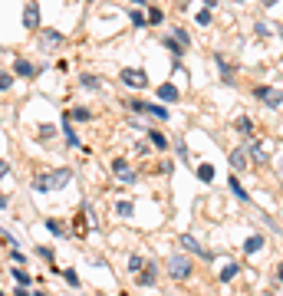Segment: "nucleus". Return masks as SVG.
<instances>
[{
    "label": "nucleus",
    "mask_w": 283,
    "mask_h": 296,
    "mask_svg": "<svg viewBox=\"0 0 283 296\" xmlns=\"http://www.w3.org/2000/svg\"><path fill=\"white\" fill-rule=\"evenodd\" d=\"M69 178H73V171H69V168H53V171H43V175H36V181H33V191H40V194H46V191H59V188L69 185Z\"/></svg>",
    "instance_id": "obj_1"
},
{
    "label": "nucleus",
    "mask_w": 283,
    "mask_h": 296,
    "mask_svg": "<svg viewBox=\"0 0 283 296\" xmlns=\"http://www.w3.org/2000/svg\"><path fill=\"white\" fill-rule=\"evenodd\" d=\"M168 273L174 280H188L191 276V260H188L185 253H171V260H168Z\"/></svg>",
    "instance_id": "obj_2"
},
{
    "label": "nucleus",
    "mask_w": 283,
    "mask_h": 296,
    "mask_svg": "<svg viewBox=\"0 0 283 296\" xmlns=\"http://www.w3.org/2000/svg\"><path fill=\"white\" fill-rule=\"evenodd\" d=\"M122 82L132 89H145L148 86V73L145 69H135V66H129V69H122Z\"/></svg>",
    "instance_id": "obj_3"
},
{
    "label": "nucleus",
    "mask_w": 283,
    "mask_h": 296,
    "mask_svg": "<svg viewBox=\"0 0 283 296\" xmlns=\"http://www.w3.org/2000/svg\"><path fill=\"white\" fill-rule=\"evenodd\" d=\"M112 171H115V175L122 178V181H125V185H135V171H132V164L125 161V158H112Z\"/></svg>",
    "instance_id": "obj_4"
},
{
    "label": "nucleus",
    "mask_w": 283,
    "mask_h": 296,
    "mask_svg": "<svg viewBox=\"0 0 283 296\" xmlns=\"http://www.w3.org/2000/svg\"><path fill=\"white\" fill-rule=\"evenodd\" d=\"M257 99H263L270 109H280V102H283V96L277 92V89H270V86H257Z\"/></svg>",
    "instance_id": "obj_5"
},
{
    "label": "nucleus",
    "mask_w": 283,
    "mask_h": 296,
    "mask_svg": "<svg viewBox=\"0 0 283 296\" xmlns=\"http://www.w3.org/2000/svg\"><path fill=\"white\" fill-rule=\"evenodd\" d=\"M23 27L27 30H40V7L36 3H27L23 7Z\"/></svg>",
    "instance_id": "obj_6"
},
{
    "label": "nucleus",
    "mask_w": 283,
    "mask_h": 296,
    "mask_svg": "<svg viewBox=\"0 0 283 296\" xmlns=\"http://www.w3.org/2000/svg\"><path fill=\"white\" fill-rule=\"evenodd\" d=\"M135 283H139V286H152V283H155V263H152V260H148V263L139 270V273H135Z\"/></svg>",
    "instance_id": "obj_7"
},
{
    "label": "nucleus",
    "mask_w": 283,
    "mask_h": 296,
    "mask_svg": "<svg viewBox=\"0 0 283 296\" xmlns=\"http://www.w3.org/2000/svg\"><path fill=\"white\" fill-rule=\"evenodd\" d=\"M13 73H17V76H36V66L30 63V59H23V56H17V59H13Z\"/></svg>",
    "instance_id": "obj_8"
},
{
    "label": "nucleus",
    "mask_w": 283,
    "mask_h": 296,
    "mask_svg": "<svg viewBox=\"0 0 283 296\" xmlns=\"http://www.w3.org/2000/svg\"><path fill=\"white\" fill-rule=\"evenodd\" d=\"M247 158H251V155H247V148H234V152H230V164H234L237 171H244V168L251 164Z\"/></svg>",
    "instance_id": "obj_9"
},
{
    "label": "nucleus",
    "mask_w": 283,
    "mask_h": 296,
    "mask_svg": "<svg viewBox=\"0 0 283 296\" xmlns=\"http://www.w3.org/2000/svg\"><path fill=\"white\" fill-rule=\"evenodd\" d=\"M63 135H66V145H73V148L79 145V135L73 132V125H69V112H63Z\"/></svg>",
    "instance_id": "obj_10"
},
{
    "label": "nucleus",
    "mask_w": 283,
    "mask_h": 296,
    "mask_svg": "<svg viewBox=\"0 0 283 296\" xmlns=\"http://www.w3.org/2000/svg\"><path fill=\"white\" fill-rule=\"evenodd\" d=\"M158 99H162V102H178V89L174 86H158Z\"/></svg>",
    "instance_id": "obj_11"
},
{
    "label": "nucleus",
    "mask_w": 283,
    "mask_h": 296,
    "mask_svg": "<svg viewBox=\"0 0 283 296\" xmlns=\"http://www.w3.org/2000/svg\"><path fill=\"white\" fill-rule=\"evenodd\" d=\"M148 142H152L155 148H168V138H165L162 132H155V129H148Z\"/></svg>",
    "instance_id": "obj_12"
},
{
    "label": "nucleus",
    "mask_w": 283,
    "mask_h": 296,
    "mask_svg": "<svg viewBox=\"0 0 283 296\" xmlns=\"http://www.w3.org/2000/svg\"><path fill=\"white\" fill-rule=\"evenodd\" d=\"M227 188L234 191V197H237V201H251V197H247V191L240 188V181H237V178H230V181H227Z\"/></svg>",
    "instance_id": "obj_13"
},
{
    "label": "nucleus",
    "mask_w": 283,
    "mask_h": 296,
    "mask_svg": "<svg viewBox=\"0 0 283 296\" xmlns=\"http://www.w3.org/2000/svg\"><path fill=\"white\" fill-rule=\"evenodd\" d=\"M69 119H76V122H89V119H92V112H89L86 106H76V109L69 112Z\"/></svg>",
    "instance_id": "obj_14"
},
{
    "label": "nucleus",
    "mask_w": 283,
    "mask_h": 296,
    "mask_svg": "<svg viewBox=\"0 0 283 296\" xmlns=\"http://www.w3.org/2000/svg\"><path fill=\"white\" fill-rule=\"evenodd\" d=\"M148 115H155V119H168V109H165V106H158V102H148Z\"/></svg>",
    "instance_id": "obj_15"
},
{
    "label": "nucleus",
    "mask_w": 283,
    "mask_h": 296,
    "mask_svg": "<svg viewBox=\"0 0 283 296\" xmlns=\"http://www.w3.org/2000/svg\"><path fill=\"white\" fill-rule=\"evenodd\" d=\"M260 247H263V237H260V234H254L251 241L244 243V250H247V253H257V250H260Z\"/></svg>",
    "instance_id": "obj_16"
},
{
    "label": "nucleus",
    "mask_w": 283,
    "mask_h": 296,
    "mask_svg": "<svg viewBox=\"0 0 283 296\" xmlns=\"http://www.w3.org/2000/svg\"><path fill=\"white\" fill-rule=\"evenodd\" d=\"M237 263H227V267H221V280H224V283H227V280H234V276H237Z\"/></svg>",
    "instance_id": "obj_17"
},
{
    "label": "nucleus",
    "mask_w": 283,
    "mask_h": 296,
    "mask_svg": "<svg viewBox=\"0 0 283 296\" xmlns=\"http://www.w3.org/2000/svg\"><path fill=\"white\" fill-rule=\"evenodd\" d=\"M214 63H218V69H221V76H224V82H230V79H234V73H230V66L224 63L221 56H214Z\"/></svg>",
    "instance_id": "obj_18"
},
{
    "label": "nucleus",
    "mask_w": 283,
    "mask_h": 296,
    "mask_svg": "<svg viewBox=\"0 0 283 296\" xmlns=\"http://www.w3.org/2000/svg\"><path fill=\"white\" fill-rule=\"evenodd\" d=\"M36 135H40V138H43V142H46V138H53V135H56V125H50V122H43V125L36 129Z\"/></svg>",
    "instance_id": "obj_19"
},
{
    "label": "nucleus",
    "mask_w": 283,
    "mask_h": 296,
    "mask_svg": "<svg viewBox=\"0 0 283 296\" xmlns=\"http://www.w3.org/2000/svg\"><path fill=\"white\" fill-rule=\"evenodd\" d=\"M198 178L201 181H214V168L211 164H198Z\"/></svg>",
    "instance_id": "obj_20"
},
{
    "label": "nucleus",
    "mask_w": 283,
    "mask_h": 296,
    "mask_svg": "<svg viewBox=\"0 0 283 296\" xmlns=\"http://www.w3.org/2000/svg\"><path fill=\"white\" fill-rule=\"evenodd\" d=\"M13 280H17L20 286H27V283H30V273H27L23 267H13Z\"/></svg>",
    "instance_id": "obj_21"
},
{
    "label": "nucleus",
    "mask_w": 283,
    "mask_h": 296,
    "mask_svg": "<svg viewBox=\"0 0 283 296\" xmlns=\"http://www.w3.org/2000/svg\"><path fill=\"white\" fill-rule=\"evenodd\" d=\"M132 211H135V204H132V201H119V204H115V214H122V217H129Z\"/></svg>",
    "instance_id": "obj_22"
},
{
    "label": "nucleus",
    "mask_w": 283,
    "mask_h": 296,
    "mask_svg": "<svg viewBox=\"0 0 283 296\" xmlns=\"http://www.w3.org/2000/svg\"><path fill=\"white\" fill-rule=\"evenodd\" d=\"M142 267H145V260H142V253H132V257H129V270H132V273H139Z\"/></svg>",
    "instance_id": "obj_23"
},
{
    "label": "nucleus",
    "mask_w": 283,
    "mask_h": 296,
    "mask_svg": "<svg viewBox=\"0 0 283 296\" xmlns=\"http://www.w3.org/2000/svg\"><path fill=\"white\" fill-rule=\"evenodd\" d=\"M181 243H185V247H188V250H191V253H204V250H201V243H198L195 237H188V234H185V237H181Z\"/></svg>",
    "instance_id": "obj_24"
},
{
    "label": "nucleus",
    "mask_w": 283,
    "mask_h": 296,
    "mask_svg": "<svg viewBox=\"0 0 283 296\" xmlns=\"http://www.w3.org/2000/svg\"><path fill=\"white\" fill-rule=\"evenodd\" d=\"M237 132H244V135L251 138V132H254V122H251V119H237Z\"/></svg>",
    "instance_id": "obj_25"
},
{
    "label": "nucleus",
    "mask_w": 283,
    "mask_h": 296,
    "mask_svg": "<svg viewBox=\"0 0 283 296\" xmlns=\"http://www.w3.org/2000/svg\"><path fill=\"white\" fill-rule=\"evenodd\" d=\"M125 106H129L132 112H142V115H148V102H139V99H135V102H125Z\"/></svg>",
    "instance_id": "obj_26"
},
{
    "label": "nucleus",
    "mask_w": 283,
    "mask_h": 296,
    "mask_svg": "<svg viewBox=\"0 0 283 296\" xmlns=\"http://www.w3.org/2000/svg\"><path fill=\"white\" fill-rule=\"evenodd\" d=\"M99 86H102L99 76H83V89H99Z\"/></svg>",
    "instance_id": "obj_27"
},
{
    "label": "nucleus",
    "mask_w": 283,
    "mask_h": 296,
    "mask_svg": "<svg viewBox=\"0 0 283 296\" xmlns=\"http://www.w3.org/2000/svg\"><path fill=\"white\" fill-rule=\"evenodd\" d=\"M43 40H46V43H63V33H56V30H43Z\"/></svg>",
    "instance_id": "obj_28"
},
{
    "label": "nucleus",
    "mask_w": 283,
    "mask_h": 296,
    "mask_svg": "<svg viewBox=\"0 0 283 296\" xmlns=\"http://www.w3.org/2000/svg\"><path fill=\"white\" fill-rule=\"evenodd\" d=\"M13 86V76L10 73H3V69H0V92H3V89H10Z\"/></svg>",
    "instance_id": "obj_29"
},
{
    "label": "nucleus",
    "mask_w": 283,
    "mask_h": 296,
    "mask_svg": "<svg viewBox=\"0 0 283 296\" xmlns=\"http://www.w3.org/2000/svg\"><path fill=\"white\" fill-rule=\"evenodd\" d=\"M174 40H178V46H191V36L185 30H174Z\"/></svg>",
    "instance_id": "obj_30"
},
{
    "label": "nucleus",
    "mask_w": 283,
    "mask_h": 296,
    "mask_svg": "<svg viewBox=\"0 0 283 296\" xmlns=\"http://www.w3.org/2000/svg\"><path fill=\"white\" fill-rule=\"evenodd\" d=\"M148 23H162V10L158 7H148V17H145Z\"/></svg>",
    "instance_id": "obj_31"
},
{
    "label": "nucleus",
    "mask_w": 283,
    "mask_h": 296,
    "mask_svg": "<svg viewBox=\"0 0 283 296\" xmlns=\"http://www.w3.org/2000/svg\"><path fill=\"white\" fill-rule=\"evenodd\" d=\"M46 227L53 230L56 237H63V224H59V220H46Z\"/></svg>",
    "instance_id": "obj_32"
},
{
    "label": "nucleus",
    "mask_w": 283,
    "mask_h": 296,
    "mask_svg": "<svg viewBox=\"0 0 283 296\" xmlns=\"http://www.w3.org/2000/svg\"><path fill=\"white\" fill-rule=\"evenodd\" d=\"M132 23H135V27H145V13H142V10H132Z\"/></svg>",
    "instance_id": "obj_33"
},
{
    "label": "nucleus",
    "mask_w": 283,
    "mask_h": 296,
    "mask_svg": "<svg viewBox=\"0 0 283 296\" xmlns=\"http://www.w3.org/2000/svg\"><path fill=\"white\" fill-rule=\"evenodd\" d=\"M198 23H201V27L211 23V10H207V7H204V10H198Z\"/></svg>",
    "instance_id": "obj_34"
},
{
    "label": "nucleus",
    "mask_w": 283,
    "mask_h": 296,
    "mask_svg": "<svg viewBox=\"0 0 283 296\" xmlns=\"http://www.w3.org/2000/svg\"><path fill=\"white\" fill-rule=\"evenodd\" d=\"M165 46H168V50H171V53H174V59H178V56H181V46H174V40H171V36H168V40H165Z\"/></svg>",
    "instance_id": "obj_35"
},
{
    "label": "nucleus",
    "mask_w": 283,
    "mask_h": 296,
    "mask_svg": "<svg viewBox=\"0 0 283 296\" xmlns=\"http://www.w3.org/2000/svg\"><path fill=\"white\" fill-rule=\"evenodd\" d=\"M63 276H66V283H69V286H79V276H76V273H73V270H66V273H63Z\"/></svg>",
    "instance_id": "obj_36"
},
{
    "label": "nucleus",
    "mask_w": 283,
    "mask_h": 296,
    "mask_svg": "<svg viewBox=\"0 0 283 296\" xmlns=\"http://www.w3.org/2000/svg\"><path fill=\"white\" fill-rule=\"evenodd\" d=\"M13 296H33V293L27 290V286H17V293H13Z\"/></svg>",
    "instance_id": "obj_37"
},
{
    "label": "nucleus",
    "mask_w": 283,
    "mask_h": 296,
    "mask_svg": "<svg viewBox=\"0 0 283 296\" xmlns=\"http://www.w3.org/2000/svg\"><path fill=\"white\" fill-rule=\"evenodd\" d=\"M7 171H10V161H0V178L7 175Z\"/></svg>",
    "instance_id": "obj_38"
},
{
    "label": "nucleus",
    "mask_w": 283,
    "mask_h": 296,
    "mask_svg": "<svg viewBox=\"0 0 283 296\" xmlns=\"http://www.w3.org/2000/svg\"><path fill=\"white\" fill-rule=\"evenodd\" d=\"M7 204H10V197H3V194H0V211L7 208Z\"/></svg>",
    "instance_id": "obj_39"
},
{
    "label": "nucleus",
    "mask_w": 283,
    "mask_h": 296,
    "mask_svg": "<svg viewBox=\"0 0 283 296\" xmlns=\"http://www.w3.org/2000/svg\"><path fill=\"white\" fill-rule=\"evenodd\" d=\"M277 276H280V283H283V263H280V267H277Z\"/></svg>",
    "instance_id": "obj_40"
},
{
    "label": "nucleus",
    "mask_w": 283,
    "mask_h": 296,
    "mask_svg": "<svg viewBox=\"0 0 283 296\" xmlns=\"http://www.w3.org/2000/svg\"><path fill=\"white\" fill-rule=\"evenodd\" d=\"M0 296H3V293H0Z\"/></svg>",
    "instance_id": "obj_41"
}]
</instances>
